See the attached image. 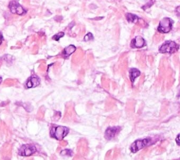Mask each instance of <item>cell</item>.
I'll return each mask as SVG.
<instances>
[{
  "instance_id": "10",
  "label": "cell",
  "mask_w": 180,
  "mask_h": 160,
  "mask_svg": "<svg viewBox=\"0 0 180 160\" xmlns=\"http://www.w3.org/2000/svg\"><path fill=\"white\" fill-rule=\"evenodd\" d=\"M76 50V47H75L74 45H70L68 47H66L65 49H64L63 52V55L65 58L68 57L69 56H70L73 52H75V51Z\"/></svg>"
},
{
  "instance_id": "7",
  "label": "cell",
  "mask_w": 180,
  "mask_h": 160,
  "mask_svg": "<svg viewBox=\"0 0 180 160\" xmlns=\"http://www.w3.org/2000/svg\"><path fill=\"white\" fill-rule=\"evenodd\" d=\"M120 130H121V128L119 126L108 128L105 132V138L108 140L113 139L120 132Z\"/></svg>"
},
{
  "instance_id": "6",
  "label": "cell",
  "mask_w": 180,
  "mask_h": 160,
  "mask_svg": "<svg viewBox=\"0 0 180 160\" xmlns=\"http://www.w3.org/2000/svg\"><path fill=\"white\" fill-rule=\"evenodd\" d=\"M36 152V148L32 145H24L19 150V154L23 156H28Z\"/></svg>"
},
{
  "instance_id": "14",
  "label": "cell",
  "mask_w": 180,
  "mask_h": 160,
  "mask_svg": "<svg viewBox=\"0 0 180 160\" xmlns=\"http://www.w3.org/2000/svg\"><path fill=\"white\" fill-rule=\"evenodd\" d=\"M61 154L63 156H72L73 155V152L70 149H65V150H63L61 152Z\"/></svg>"
},
{
  "instance_id": "16",
  "label": "cell",
  "mask_w": 180,
  "mask_h": 160,
  "mask_svg": "<svg viewBox=\"0 0 180 160\" xmlns=\"http://www.w3.org/2000/svg\"><path fill=\"white\" fill-rule=\"evenodd\" d=\"M153 2H154V1H153V2H152V1H151L150 3H149V4H147V5H145V6H143V7H142V8H143L144 9H146V8H149L151 6H152L153 4Z\"/></svg>"
},
{
  "instance_id": "8",
  "label": "cell",
  "mask_w": 180,
  "mask_h": 160,
  "mask_svg": "<svg viewBox=\"0 0 180 160\" xmlns=\"http://www.w3.org/2000/svg\"><path fill=\"white\" fill-rule=\"evenodd\" d=\"M146 42L143 37L141 36H137L132 40L131 46L133 48H142L145 46Z\"/></svg>"
},
{
  "instance_id": "9",
  "label": "cell",
  "mask_w": 180,
  "mask_h": 160,
  "mask_svg": "<svg viewBox=\"0 0 180 160\" xmlns=\"http://www.w3.org/2000/svg\"><path fill=\"white\" fill-rule=\"evenodd\" d=\"M40 79L37 76H32L28 80V82H27V88H35L37 86L40 85Z\"/></svg>"
},
{
  "instance_id": "15",
  "label": "cell",
  "mask_w": 180,
  "mask_h": 160,
  "mask_svg": "<svg viewBox=\"0 0 180 160\" xmlns=\"http://www.w3.org/2000/svg\"><path fill=\"white\" fill-rule=\"evenodd\" d=\"M93 38H94V37H93V35L91 33H87V35L84 36V41H89V40H93Z\"/></svg>"
},
{
  "instance_id": "3",
  "label": "cell",
  "mask_w": 180,
  "mask_h": 160,
  "mask_svg": "<svg viewBox=\"0 0 180 160\" xmlns=\"http://www.w3.org/2000/svg\"><path fill=\"white\" fill-rule=\"evenodd\" d=\"M173 21L170 18H164L160 21L158 31L161 33H167L172 30Z\"/></svg>"
},
{
  "instance_id": "13",
  "label": "cell",
  "mask_w": 180,
  "mask_h": 160,
  "mask_svg": "<svg viewBox=\"0 0 180 160\" xmlns=\"http://www.w3.org/2000/svg\"><path fill=\"white\" fill-rule=\"evenodd\" d=\"M64 36V33H63V32H60V33H57V35H55L54 36H53V40H57V41H59V40H60L61 38L62 37Z\"/></svg>"
},
{
  "instance_id": "5",
  "label": "cell",
  "mask_w": 180,
  "mask_h": 160,
  "mask_svg": "<svg viewBox=\"0 0 180 160\" xmlns=\"http://www.w3.org/2000/svg\"><path fill=\"white\" fill-rule=\"evenodd\" d=\"M8 7H9V9L11 13L18 14L19 16L24 15L27 12L26 10H25L23 8V6L18 3V0H12L11 1H10Z\"/></svg>"
},
{
  "instance_id": "1",
  "label": "cell",
  "mask_w": 180,
  "mask_h": 160,
  "mask_svg": "<svg viewBox=\"0 0 180 160\" xmlns=\"http://www.w3.org/2000/svg\"><path fill=\"white\" fill-rule=\"evenodd\" d=\"M69 130L67 127L58 126L52 128L51 130V136L58 140H62L68 133Z\"/></svg>"
},
{
  "instance_id": "19",
  "label": "cell",
  "mask_w": 180,
  "mask_h": 160,
  "mask_svg": "<svg viewBox=\"0 0 180 160\" xmlns=\"http://www.w3.org/2000/svg\"><path fill=\"white\" fill-rule=\"evenodd\" d=\"M1 82H2V78L0 77V83H1Z\"/></svg>"
},
{
  "instance_id": "18",
  "label": "cell",
  "mask_w": 180,
  "mask_h": 160,
  "mask_svg": "<svg viewBox=\"0 0 180 160\" xmlns=\"http://www.w3.org/2000/svg\"><path fill=\"white\" fill-rule=\"evenodd\" d=\"M179 135H178L177 137V139H176V141H177V145H179Z\"/></svg>"
},
{
  "instance_id": "2",
  "label": "cell",
  "mask_w": 180,
  "mask_h": 160,
  "mask_svg": "<svg viewBox=\"0 0 180 160\" xmlns=\"http://www.w3.org/2000/svg\"><path fill=\"white\" fill-rule=\"evenodd\" d=\"M153 143L154 142H152V139L151 138H144L142 140H136L135 142H134L132 144L131 147H130V150L133 153H135L138 152L140 149H143L144 147Z\"/></svg>"
},
{
  "instance_id": "17",
  "label": "cell",
  "mask_w": 180,
  "mask_h": 160,
  "mask_svg": "<svg viewBox=\"0 0 180 160\" xmlns=\"http://www.w3.org/2000/svg\"><path fill=\"white\" fill-rule=\"evenodd\" d=\"M2 40H3V35H1V33H0V45H1V42H2Z\"/></svg>"
},
{
  "instance_id": "12",
  "label": "cell",
  "mask_w": 180,
  "mask_h": 160,
  "mask_svg": "<svg viewBox=\"0 0 180 160\" xmlns=\"http://www.w3.org/2000/svg\"><path fill=\"white\" fill-rule=\"evenodd\" d=\"M126 18L127 21H128V22H130V23H137L139 19V18L138 16H136V15L135 14H132V13H127Z\"/></svg>"
},
{
  "instance_id": "11",
  "label": "cell",
  "mask_w": 180,
  "mask_h": 160,
  "mask_svg": "<svg viewBox=\"0 0 180 160\" xmlns=\"http://www.w3.org/2000/svg\"><path fill=\"white\" fill-rule=\"evenodd\" d=\"M141 75V72L139 71L138 69H131L130 70V78L131 80V82L132 83H134L135 82V79L137 78L138 76H139Z\"/></svg>"
},
{
  "instance_id": "4",
  "label": "cell",
  "mask_w": 180,
  "mask_h": 160,
  "mask_svg": "<svg viewBox=\"0 0 180 160\" xmlns=\"http://www.w3.org/2000/svg\"><path fill=\"white\" fill-rule=\"evenodd\" d=\"M179 49V45L173 41H167L160 47L159 51L161 53L172 54Z\"/></svg>"
}]
</instances>
